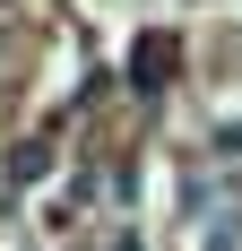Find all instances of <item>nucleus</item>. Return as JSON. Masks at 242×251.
<instances>
[{
	"mask_svg": "<svg viewBox=\"0 0 242 251\" xmlns=\"http://www.w3.org/2000/svg\"><path fill=\"white\" fill-rule=\"evenodd\" d=\"M156 70H173V44L147 35V44H139V87H156Z\"/></svg>",
	"mask_w": 242,
	"mask_h": 251,
	"instance_id": "1",
	"label": "nucleus"
}]
</instances>
